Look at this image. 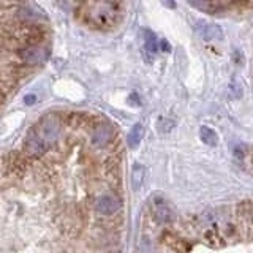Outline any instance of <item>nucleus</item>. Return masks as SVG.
I'll list each match as a JSON object with an SVG mask.
<instances>
[{
	"label": "nucleus",
	"mask_w": 253,
	"mask_h": 253,
	"mask_svg": "<svg viewBox=\"0 0 253 253\" xmlns=\"http://www.w3.org/2000/svg\"><path fill=\"white\" fill-rule=\"evenodd\" d=\"M35 101H37L35 95H26V98H24V103H26V105H34Z\"/></svg>",
	"instance_id": "4468645a"
},
{
	"label": "nucleus",
	"mask_w": 253,
	"mask_h": 253,
	"mask_svg": "<svg viewBox=\"0 0 253 253\" xmlns=\"http://www.w3.org/2000/svg\"><path fill=\"white\" fill-rule=\"evenodd\" d=\"M111 139V128L108 125H100L97 126V130L93 131L92 134V144L101 147V146H106Z\"/></svg>",
	"instance_id": "1a4fd4ad"
},
{
	"label": "nucleus",
	"mask_w": 253,
	"mask_h": 253,
	"mask_svg": "<svg viewBox=\"0 0 253 253\" xmlns=\"http://www.w3.org/2000/svg\"><path fill=\"white\" fill-rule=\"evenodd\" d=\"M21 57L27 63H40L46 57V51L40 46H30L27 49L21 51Z\"/></svg>",
	"instance_id": "6e6552de"
},
{
	"label": "nucleus",
	"mask_w": 253,
	"mask_h": 253,
	"mask_svg": "<svg viewBox=\"0 0 253 253\" xmlns=\"http://www.w3.org/2000/svg\"><path fill=\"white\" fill-rule=\"evenodd\" d=\"M163 242L168 245L169 249H172L174 252H177V253H188L190 250H192V245H190L187 241L180 239L179 236L172 234L169 231H166L163 234Z\"/></svg>",
	"instance_id": "39448f33"
},
{
	"label": "nucleus",
	"mask_w": 253,
	"mask_h": 253,
	"mask_svg": "<svg viewBox=\"0 0 253 253\" xmlns=\"http://www.w3.org/2000/svg\"><path fill=\"white\" fill-rule=\"evenodd\" d=\"M24 150H26L27 155H30V157H42L46 152V144H44L43 138L34 131V133H29V136L26 138Z\"/></svg>",
	"instance_id": "20e7f679"
},
{
	"label": "nucleus",
	"mask_w": 253,
	"mask_h": 253,
	"mask_svg": "<svg viewBox=\"0 0 253 253\" xmlns=\"http://www.w3.org/2000/svg\"><path fill=\"white\" fill-rule=\"evenodd\" d=\"M59 122L54 121V119H47V121L43 124V128H42V138L44 141V144H52L59 139Z\"/></svg>",
	"instance_id": "423d86ee"
},
{
	"label": "nucleus",
	"mask_w": 253,
	"mask_h": 253,
	"mask_svg": "<svg viewBox=\"0 0 253 253\" xmlns=\"http://www.w3.org/2000/svg\"><path fill=\"white\" fill-rule=\"evenodd\" d=\"M152 215L158 223H163V225L174 221V212L169 208V204L166 203L163 198H158V196L154 198V201H152Z\"/></svg>",
	"instance_id": "7ed1b4c3"
},
{
	"label": "nucleus",
	"mask_w": 253,
	"mask_h": 253,
	"mask_svg": "<svg viewBox=\"0 0 253 253\" xmlns=\"http://www.w3.org/2000/svg\"><path fill=\"white\" fill-rule=\"evenodd\" d=\"M146 46H147L149 51H155L157 49V38H155V35L152 34V32H147V35H146Z\"/></svg>",
	"instance_id": "ddd939ff"
},
{
	"label": "nucleus",
	"mask_w": 253,
	"mask_h": 253,
	"mask_svg": "<svg viewBox=\"0 0 253 253\" xmlns=\"http://www.w3.org/2000/svg\"><path fill=\"white\" fill-rule=\"evenodd\" d=\"M144 177H146V168L139 163H134L133 171H131V185L134 190H139L144 184Z\"/></svg>",
	"instance_id": "9d476101"
},
{
	"label": "nucleus",
	"mask_w": 253,
	"mask_h": 253,
	"mask_svg": "<svg viewBox=\"0 0 253 253\" xmlns=\"http://www.w3.org/2000/svg\"><path fill=\"white\" fill-rule=\"evenodd\" d=\"M141 138H142V126L139 124H136L130 130L128 136H126V142H128L130 147H136L141 142Z\"/></svg>",
	"instance_id": "9b49d317"
},
{
	"label": "nucleus",
	"mask_w": 253,
	"mask_h": 253,
	"mask_svg": "<svg viewBox=\"0 0 253 253\" xmlns=\"http://www.w3.org/2000/svg\"><path fill=\"white\" fill-rule=\"evenodd\" d=\"M195 6L206 11H228L242 10L253 6V0H190Z\"/></svg>",
	"instance_id": "f257e3e1"
},
{
	"label": "nucleus",
	"mask_w": 253,
	"mask_h": 253,
	"mask_svg": "<svg viewBox=\"0 0 253 253\" xmlns=\"http://www.w3.org/2000/svg\"><path fill=\"white\" fill-rule=\"evenodd\" d=\"M92 19L95 22H108L113 19V8L109 6V3L101 2L95 8H92Z\"/></svg>",
	"instance_id": "0eeeda50"
},
{
	"label": "nucleus",
	"mask_w": 253,
	"mask_h": 253,
	"mask_svg": "<svg viewBox=\"0 0 253 253\" xmlns=\"http://www.w3.org/2000/svg\"><path fill=\"white\" fill-rule=\"evenodd\" d=\"M201 139L206 142V144H209V146H215L217 144V134L213 130H211L209 126H201Z\"/></svg>",
	"instance_id": "f8f14e48"
},
{
	"label": "nucleus",
	"mask_w": 253,
	"mask_h": 253,
	"mask_svg": "<svg viewBox=\"0 0 253 253\" xmlns=\"http://www.w3.org/2000/svg\"><path fill=\"white\" fill-rule=\"evenodd\" d=\"M122 208V203L114 195H101L97 203H95V209L101 215H114Z\"/></svg>",
	"instance_id": "f03ea898"
}]
</instances>
